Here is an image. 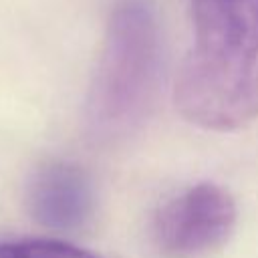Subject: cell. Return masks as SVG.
<instances>
[{"instance_id":"6da1fadb","label":"cell","mask_w":258,"mask_h":258,"mask_svg":"<svg viewBox=\"0 0 258 258\" xmlns=\"http://www.w3.org/2000/svg\"><path fill=\"white\" fill-rule=\"evenodd\" d=\"M194 38L175 105L194 125L234 131L258 117V0H191Z\"/></svg>"},{"instance_id":"7a4b0ae2","label":"cell","mask_w":258,"mask_h":258,"mask_svg":"<svg viewBox=\"0 0 258 258\" xmlns=\"http://www.w3.org/2000/svg\"><path fill=\"white\" fill-rule=\"evenodd\" d=\"M161 81L163 34L153 2L119 0L87 93V133L103 143L135 133L151 115Z\"/></svg>"},{"instance_id":"3957f363","label":"cell","mask_w":258,"mask_h":258,"mask_svg":"<svg viewBox=\"0 0 258 258\" xmlns=\"http://www.w3.org/2000/svg\"><path fill=\"white\" fill-rule=\"evenodd\" d=\"M238 208L228 189L218 183H196L155 214L151 240L163 258H208L234 234Z\"/></svg>"},{"instance_id":"277c9868","label":"cell","mask_w":258,"mask_h":258,"mask_svg":"<svg viewBox=\"0 0 258 258\" xmlns=\"http://www.w3.org/2000/svg\"><path fill=\"white\" fill-rule=\"evenodd\" d=\"M26 204L38 224L69 232L89 222L95 196L89 175L79 165L48 161L30 175Z\"/></svg>"},{"instance_id":"5b68a950","label":"cell","mask_w":258,"mask_h":258,"mask_svg":"<svg viewBox=\"0 0 258 258\" xmlns=\"http://www.w3.org/2000/svg\"><path fill=\"white\" fill-rule=\"evenodd\" d=\"M0 258H103L83 246L52 238H18L0 242Z\"/></svg>"}]
</instances>
